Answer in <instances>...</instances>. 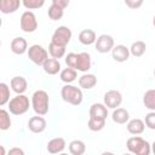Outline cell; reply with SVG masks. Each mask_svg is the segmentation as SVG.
Wrapping results in <instances>:
<instances>
[{
    "label": "cell",
    "instance_id": "obj_1",
    "mask_svg": "<svg viewBox=\"0 0 155 155\" xmlns=\"http://www.w3.org/2000/svg\"><path fill=\"white\" fill-rule=\"evenodd\" d=\"M31 107L36 115H46L48 113L50 107L48 93L44 90H36L31 94Z\"/></svg>",
    "mask_w": 155,
    "mask_h": 155
},
{
    "label": "cell",
    "instance_id": "obj_2",
    "mask_svg": "<svg viewBox=\"0 0 155 155\" xmlns=\"http://www.w3.org/2000/svg\"><path fill=\"white\" fill-rule=\"evenodd\" d=\"M126 147L130 153L136 155H149L151 153V144L139 136L130 137L126 142Z\"/></svg>",
    "mask_w": 155,
    "mask_h": 155
},
{
    "label": "cell",
    "instance_id": "obj_3",
    "mask_svg": "<svg viewBox=\"0 0 155 155\" xmlns=\"http://www.w3.org/2000/svg\"><path fill=\"white\" fill-rule=\"evenodd\" d=\"M61 97L65 103L71 105H80L82 103L84 96L80 87H76L70 84H65L61 90Z\"/></svg>",
    "mask_w": 155,
    "mask_h": 155
},
{
    "label": "cell",
    "instance_id": "obj_4",
    "mask_svg": "<svg viewBox=\"0 0 155 155\" xmlns=\"http://www.w3.org/2000/svg\"><path fill=\"white\" fill-rule=\"evenodd\" d=\"M8 104V111L13 115H23L29 110V98L25 94H17L11 98Z\"/></svg>",
    "mask_w": 155,
    "mask_h": 155
},
{
    "label": "cell",
    "instance_id": "obj_5",
    "mask_svg": "<svg viewBox=\"0 0 155 155\" xmlns=\"http://www.w3.org/2000/svg\"><path fill=\"white\" fill-rule=\"evenodd\" d=\"M27 53H28V58H29L34 64H36V65H42V64L47 61V58H48V52H47V50L44 48L41 45H38V44L31 45V46L28 48Z\"/></svg>",
    "mask_w": 155,
    "mask_h": 155
},
{
    "label": "cell",
    "instance_id": "obj_6",
    "mask_svg": "<svg viewBox=\"0 0 155 155\" xmlns=\"http://www.w3.org/2000/svg\"><path fill=\"white\" fill-rule=\"evenodd\" d=\"M19 24H21V29L24 31V33H34L36 29H38V19L34 15V12L31 11H24L21 16V21H19Z\"/></svg>",
    "mask_w": 155,
    "mask_h": 155
},
{
    "label": "cell",
    "instance_id": "obj_7",
    "mask_svg": "<svg viewBox=\"0 0 155 155\" xmlns=\"http://www.w3.org/2000/svg\"><path fill=\"white\" fill-rule=\"evenodd\" d=\"M71 30L65 27V25H61L58 27L53 34H52V38H51V41L57 44V45H61V46H67L71 39Z\"/></svg>",
    "mask_w": 155,
    "mask_h": 155
},
{
    "label": "cell",
    "instance_id": "obj_8",
    "mask_svg": "<svg viewBox=\"0 0 155 155\" xmlns=\"http://www.w3.org/2000/svg\"><path fill=\"white\" fill-rule=\"evenodd\" d=\"M94 46L99 53H108L114 47V39H113V36H110L108 34H102L97 38Z\"/></svg>",
    "mask_w": 155,
    "mask_h": 155
},
{
    "label": "cell",
    "instance_id": "obj_9",
    "mask_svg": "<svg viewBox=\"0 0 155 155\" xmlns=\"http://www.w3.org/2000/svg\"><path fill=\"white\" fill-rule=\"evenodd\" d=\"M103 99H104V104L108 108L115 109V108L121 105V103H122V94L117 90H109V91H107L104 93Z\"/></svg>",
    "mask_w": 155,
    "mask_h": 155
},
{
    "label": "cell",
    "instance_id": "obj_10",
    "mask_svg": "<svg viewBox=\"0 0 155 155\" xmlns=\"http://www.w3.org/2000/svg\"><path fill=\"white\" fill-rule=\"evenodd\" d=\"M47 122L46 120L42 117V115H36V116H31L28 121V128L33 132V133H41L46 130Z\"/></svg>",
    "mask_w": 155,
    "mask_h": 155
},
{
    "label": "cell",
    "instance_id": "obj_11",
    "mask_svg": "<svg viewBox=\"0 0 155 155\" xmlns=\"http://www.w3.org/2000/svg\"><path fill=\"white\" fill-rule=\"evenodd\" d=\"M92 62H91V56L87 52H80L78 53V58H76V65L75 69L82 73H87L91 69Z\"/></svg>",
    "mask_w": 155,
    "mask_h": 155
},
{
    "label": "cell",
    "instance_id": "obj_12",
    "mask_svg": "<svg viewBox=\"0 0 155 155\" xmlns=\"http://www.w3.org/2000/svg\"><path fill=\"white\" fill-rule=\"evenodd\" d=\"M130 48L126 47L125 45H116L113 47L111 50V56H113V59L119 62V63H122V62H126L128 58H130Z\"/></svg>",
    "mask_w": 155,
    "mask_h": 155
},
{
    "label": "cell",
    "instance_id": "obj_13",
    "mask_svg": "<svg viewBox=\"0 0 155 155\" xmlns=\"http://www.w3.org/2000/svg\"><path fill=\"white\" fill-rule=\"evenodd\" d=\"M11 51L15 54H24L28 51V42L22 36H17L11 41Z\"/></svg>",
    "mask_w": 155,
    "mask_h": 155
},
{
    "label": "cell",
    "instance_id": "obj_14",
    "mask_svg": "<svg viewBox=\"0 0 155 155\" xmlns=\"http://www.w3.org/2000/svg\"><path fill=\"white\" fill-rule=\"evenodd\" d=\"M65 145H67L65 139L62 138V137H57V138H53V139L48 140L46 149L50 154H59L65 149Z\"/></svg>",
    "mask_w": 155,
    "mask_h": 155
},
{
    "label": "cell",
    "instance_id": "obj_15",
    "mask_svg": "<svg viewBox=\"0 0 155 155\" xmlns=\"http://www.w3.org/2000/svg\"><path fill=\"white\" fill-rule=\"evenodd\" d=\"M10 86H11V88L15 93L22 94L27 91L28 82H27L25 78H23V76H13L10 81Z\"/></svg>",
    "mask_w": 155,
    "mask_h": 155
},
{
    "label": "cell",
    "instance_id": "obj_16",
    "mask_svg": "<svg viewBox=\"0 0 155 155\" xmlns=\"http://www.w3.org/2000/svg\"><path fill=\"white\" fill-rule=\"evenodd\" d=\"M108 116V107L102 103H93L90 107V117L96 119H107Z\"/></svg>",
    "mask_w": 155,
    "mask_h": 155
},
{
    "label": "cell",
    "instance_id": "obj_17",
    "mask_svg": "<svg viewBox=\"0 0 155 155\" xmlns=\"http://www.w3.org/2000/svg\"><path fill=\"white\" fill-rule=\"evenodd\" d=\"M22 4V0H0V11L4 15L16 12Z\"/></svg>",
    "mask_w": 155,
    "mask_h": 155
},
{
    "label": "cell",
    "instance_id": "obj_18",
    "mask_svg": "<svg viewBox=\"0 0 155 155\" xmlns=\"http://www.w3.org/2000/svg\"><path fill=\"white\" fill-rule=\"evenodd\" d=\"M126 127H127L128 133L137 136V134H140V133H143V132H144L145 122H144L143 120H140V119L136 117V119L128 120V121H127V126H126Z\"/></svg>",
    "mask_w": 155,
    "mask_h": 155
},
{
    "label": "cell",
    "instance_id": "obj_19",
    "mask_svg": "<svg viewBox=\"0 0 155 155\" xmlns=\"http://www.w3.org/2000/svg\"><path fill=\"white\" fill-rule=\"evenodd\" d=\"M44 71L48 75H56L61 71V63L56 58H47V61L42 64Z\"/></svg>",
    "mask_w": 155,
    "mask_h": 155
},
{
    "label": "cell",
    "instance_id": "obj_20",
    "mask_svg": "<svg viewBox=\"0 0 155 155\" xmlns=\"http://www.w3.org/2000/svg\"><path fill=\"white\" fill-rule=\"evenodd\" d=\"M97 85V78L94 74H84L79 78V86L84 90H91Z\"/></svg>",
    "mask_w": 155,
    "mask_h": 155
},
{
    "label": "cell",
    "instance_id": "obj_21",
    "mask_svg": "<svg viewBox=\"0 0 155 155\" xmlns=\"http://www.w3.org/2000/svg\"><path fill=\"white\" fill-rule=\"evenodd\" d=\"M111 119L115 124L122 125L130 120V114L125 108H115L113 114H111Z\"/></svg>",
    "mask_w": 155,
    "mask_h": 155
},
{
    "label": "cell",
    "instance_id": "obj_22",
    "mask_svg": "<svg viewBox=\"0 0 155 155\" xmlns=\"http://www.w3.org/2000/svg\"><path fill=\"white\" fill-rule=\"evenodd\" d=\"M97 40V35L94 33V30L92 29H84L80 31L79 34V41L82 44V45H92L94 44Z\"/></svg>",
    "mask_w": 155,
    "mask_h": 155
},
{
    "label": "cell",
    "instance_id": "obj_23",
    "mask_svg": "<svg viewBox=\"0 0 155 155\" xmlns=\"http://www.w3.org/2000/svg\"><path fill=\"white\" fill-rule=\"evenodd\" d=\"M59 78H61V80H62L63 82H65V84H71V82L75 81L76 78H78L76 69L70 68V67H67V68H64L63 70H61Z\"/></svg>",
    "mask_w": 155,
    "mask_h": 155
},
{
    "label": "cell",
    "instance_id": "obj_24",
    "mask_svg": "<svg viewBox=\"0 0 155 155\" xmlns=\"http://www.w3.org/2000/svg\"><path fill=\"white\" fill-rule=\"evenodd\" d=\"M69 153L73 155H82L86 151V145L80 139H74L69 143Z\"/></svg>",
    "mask_w": 155,
    "mask_h": 155
},
{
    "label": "cell",
    "instance_id": "obj_25",
    "mask_svg": "<svg viewBox=\"0 0 155 155\" xmlns=\"http://www.w3.org/2000/svg\"><path fill=\"white\" fill-rule=\"evenodd\" d=\"M65 47L67 46H61V45H57V44L51 41L48 45V53L51 54L52 58L59 59L65 54Z\"/></svg>",
    "mask_w": 155,
    "mask_h": 155
},
{
    "label": "cell",
    "instance_id": "obj_26",
    "mask_svg": "<svg viewBox=\"0 0 155 155\" xmlns=\"http://www.w3.org/2000/svg\"><path fill=\"white\" fill-rule=\"evenodd\" d=\"M145 50H147V45L144 41L142 40H138V41H134L131 47H130V52L132 56L134 57H142L144 53H145Z\"/></svg>",
    "mask_w": 155,
    "mask_h": 155
},
{
    "label": "cell",
    "instance_id": "obj_27",
    "mask_svg": "<svg viewBox=\"0 0 155 155\" xmlns=\"http://www.w3.org/2000/svg\"><path fill=\"white\" fill-rule=\"evenodd\" d=\"M144 107L149 110L155 111V90H148L143 96Z\"/></svg>",
    "mask_w": 155,
    "mask_h": 155
},
{
    "label": "cell",
    "instance_id": "obj_28",
    "mask_svg": "<svg viewBox=\"0 0 155 155\" xmlns=\"http://www.w3.org/2000/svg\"><path fill=\"white\" fill-rule=\"evenodd\" d=\"M47 15H48L50 19H52V21H59L63 17V15H64V8H62V7L52 4L48 7V10H47Z\"/></svg>",
    "mask_w": 155,
    "mask_h": 155
},
{
    "label": "cell",
    "instance_id": "obj_29",
    "mask_svg": "<svg viewBox=\"0 0 155 155\" xmlns=\"http://www.w3.org/2000/svg\"><path fill=\"white\" fill-rule=\"evenodd\" d=\"M87 126L91 131L93 132H98V131H102L105 126V120L104 119H96V117H90L88 119V122H87Z\"/></svg>",
    "mask_w": 155,
    "mask_h": 155
},
{
    "label": "cell",
    "instance_id": "obj_30",
    "mask_svg": "<svg viewBox=\"0 0 155 155\" xmlns=\"http://www.w3.org/2000/svg\"><path fill=\"white\" fill-rule=\"evenodd\" d=\"M11 127V117L7 110L1 109L0 110V130L6 131Z\"/></svg>",
    "mask_w": 155,
    "mask_h": 155
},
{
    "label": "cell",
    "instance_id": "obj_31",
    "mask_svg": "<svg viewBox=\"0 0 155 155\" xmlns=\"http://www.w3.org/2000/svg\"><path fill=\"white\" fill-rule=\"evenodd\" d=\"M10 102V88L7 84L0 82V105H5Z\"/></svg>",
    "mask_w": 155,
    "mask_h": 155
},
{
    "label": "cell",
    "instance_id": "obj_32",
    "mask_svg": "<svg viewBox=\"0 0 155 155\" xmlns=\"http://www.w3.org/2000/svg\"><path fill=\"white\" fill-rule=\"evenodd\" d=\"M22 5L27 10H38L45 5V0H22Z\"/></svg>",
    "mask_w": 155,
    "mask_h": 155
},
{
    "label": "cell",
    "instance_id": "obj_33",
    "mask_svg": "<svg viewBox=\"0 0 155 155\" xmlns=\"http://www.w3.org/2000/svg\"><path fill=\"white\" fill-rule=\"evenodd\" d=\"M144 122H145V126L150 130H155V111H150L145 115V119H144Z\"/></svg>",
    "mask_w": 155,
    "mask_h": 155
},
{
    "label": "cell",
    "instance_id": "obj_34",
    "mask_svg": "<svg viewBox=\"0 0 155 155\" xmlns=\"http://www.w3.org/2000/svg\"><path fill=\"white\" fill-rule=\"evenodd\" d=\"M76 58H78V53H74V52L68 53L67 57H65V64H67V67H70V68H74L75 69Z\"/></svg>",
    "mask_w": 155,
    "mask_h": 155
},
{
    "label": "cell",
    "instance_id": "obj_35",
    "mask_svg": "<svg viewBox=\"0 0 155 155\" xmlns=\"http://www.w3.org/2000/svg\"><path fill=\"white\" fill-rule=\"evenodd\" d=\"M126 6L132 8V10H136V8H139L142 5H143V1L144 0H124Z\"/></svg>",
    "mask_w": 155,
    "mask_h": 155
},
{
    "label": "cell",
    "instance_id": "obj_36",
    "mask_svg": "<svg viewBox=\"0 0 155 155\" xmlns=\"http://www.w3.org/2000/svg\"><path fill=\"white\" fill-rule=\"evenodd\" d=\"M69 2H70V0H52V4L53 5H57V6L62 7V8L68 7Z\"/></svg>",
    "mask_w": 155,
    "mask_h": 155
},
{
    "label": "cell",
    "instance_id": "obj_37",
    "mask_svg": "<svg viewBox=\"0 0 155 155\" xmlns=\"http://www.w3.org/2000/svg\"><path fill=\"white\" fill-rule=\"evenodd\" d=\"M8 154L10 155H15V154H17V155H24V151L21 148H12V149L8 150Z\"/></svg>",
    "mask_w": 155,
    "mask_h": 155
},
{
    "label": "cell",
    "instance_id": "obj_38",
    "mask_svg": "<svg viewBox=\"0 0 155 155\" xmlns=\"http://www.w3.org/2000/svg\"><path fill=\"white\" fill-rule=\"evenodd\" d=\"M151 153L155 155V140L153 142V144H151Z\"/></svg>",
    "mask_w": 155,
    "mask_h": 155
},
{
    "label": "cell",
    "instance_id": "obj_39",
    "mask_svg": "<svg viewBox=\"0 0 155 155\" xmlns=\"http://www.w3.org/2000/svg\"><path fill=\"white\" fill-rule=\"evenodd\" d=\"M0 150H1V155H5V149H4V147H2V145L0 147Z\"/></svg>",
    "mask_w": 155,
    "mask_h": 155
},
{
    "label": "cell",
    "instance_id": "obj_40",
    "mask_svg": "<svg viewBox=\"0 0 155 155\" xmlns=\"http://www.w3.org/2000/svg\"><path fill=\"white\" fill-rule=\"evenodd\" d=\"M153 25H154V28H155V16H154V18H153Z\"/></svg>",
    "mask_w": 155,
    "mask_h": 155
},
{
    "label": "cell",
    "instance_id": "obj_41",
    "mask_svg": "<svg viewBox=\"0 0 155 155\" xmlns=\"http://www.w3.org/2000/svg\"><path fill=\"white\" fill-rule=\"evenodd\" d=\"M154 78H155V68H154Z\"/></svg>",
    "mask_w": 155,
    "mask_h": 155
}]
</instances>
